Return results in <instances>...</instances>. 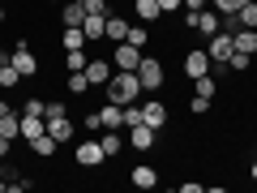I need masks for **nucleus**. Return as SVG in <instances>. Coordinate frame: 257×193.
Listing matches in <instances>:
<instances>
[{
	"label": "nucleus",
	"mask_w": 257,
	"mask_h": 193,
	"mask_svg": "<svg viewBox=\"0 0 257 193\" xmlns=\"http://www.w3.org/2000/svg\"><path fill=\"white\" fill-rule=\"evenodd\" d=\"M184 73H189V77L210 73V56H206V47H197V52H189V56H184Z\"/></svg>",
	"instance_id": "f8f14e48"
},
{
	"label": "nucleus",
	"mask_w": 257,
	"mask_h": 193,
	"mask_svg": "<svg viewBox=\"0 0 257 193\" xmlns=\"http://www.w3.org/2000/svg\"><path fill=\"white\" fill-rule=\"evenodd\" d=\"M86 129H90V133H103V129H99V108L86 112Z\"/></svg>",
	"instance_id": "f704fd0d"
},
{
	"label": "nucleus",
	"mask_w": 257,
	"mask_h": 193,
	"mask_svg": "<svg viewBox=\"0 0 257 193\" xmlns=\"http://www.w3.org/2000/svg\"><path fill=\"white\" fill-rule=\"evenodd\" d=\"M159 9H163V13H176V9H184V0H159Z\"/></svg>",
	"instance_id": "c9c22d12"
},
{
	"label": "nucleus",
	"mask_w": 257,
	"mask_h": 193,
	"mask_svg": "<svg viewBox=\"0 0 257 193\" xmlns=\"http://www.w3.org/2000/svg\"><path fill=\"white\" fill-rule=\"evenodd\" d=\"M9 150H13V142H9V138H5V133H0V159L9 155Z\"/></svg>",
	"instance_id": "4c0bfd02"
},
{
	"label": "nucleus",
	"mask_w": 257,
	"mask_h": 193,
	"mask_svg": "<svg viewBox=\"0 0 257 193\" xmlns=\"http://www.w3.org/2000/svg\"><path fill=\"white\" fill-rule=\"evenodd\" d=\"M103 159H107V155H103V146H99V142H94V138L77 146V163H82V167H99Z\"/></svg>",
	"instance_id": "ddd939ff"
},
{
	"label": "nucleus",
	"mask_w": 257,
	"mask_h": 193,
	"mask_svg": "<svg viewBox=\"0 0 257 193\" xmlns=\"http://www.w3.org/2000/svg\"><path fill=\"white\" fill-rule=\"evenodd\" d=\"M142 94V82H138V69H116L107 82V99L120 103V108H128V103H138Z\"/></svg>",
	"instance_id": "f257e3e1"
},
{
	"label": "nucleus",
	"mask_w": 257,
	"mask_h": 193,
	"mask_svg": "<svg viewBox=\"0 0 257 193\" xmlns=\"http://www.w3.org/2000/svg\"><path fill=\"white\" fill-rule=\"evenodd\" d=\"M90 90V77H86V69L82 73H69V94H86Z\"/></svg>",
	"instance_id": "cd10ccee"
},
{
	"label": "nucleus",
	"mask_w": 257,
	"mask_h": 193,
	"mask_svg": "<svg viewBox=\"0 0 257 193\" xmlns=\"http://www.w3.org/2000/svg\"><path fill=\"white\" fill-rule=\"evenodd\" d=\"M128 146H133V150H155L159 146V133L150 125H133V129H128Z\"/></svg>",
	"instance_id": "39448f33"
},
{
	"label": "nucleus",
	"mask_w": 257,
	"mask_h": 193,
	"mask_svg": "<svg viewBox=\"0 0 257 193\" xmlns=\"http://www.w3.org/2000/svg\"><path fill=\"white\" fill-rule=\"evenodd\" d=\"M60 43H64V52H73V47H86L90 39L82 35V26H64L60 30Z\"/></svg>",
	"instance_id": "aec40b11"
},
{
	"label": "nucleus",
	"mask_w": 257,
	"mask_h": 193,
	"mask_svg": "<svg viewBox=\"0 0 257 193\" xmlns=\"http://www.w3.org/2000/svg\"><path fill=\"white\" fill-rule=\"evenodd\" d=\"M231 52H236V47H231V35H227V30H219V35L206 39V56H210V64H227Z\"/></svg>",
	"instance_id": "20e7f679"
},
{
	"label": "nucleus",
	"mask_w": 257,
	"mask_h": 193,
	"mask_svg": "<svg viewBox=\"0 0 257 193\" xmlns=\"http://www.w3.org/2000/svg\"><path fill=\"white\" fill-rule=\"evenodd\" d=\"M0 133H5V138H22V116L18 112H5V116H0Z\"/></svg>",
	"instance_id": "b1692460"
},
{
	"label": "nucleus",
	"mask_w": 257,
	"mask_h": 193,
	"mask_svg": "<svg viewBox=\"0 0 257 193\" xmlns=\"http://www.w3.org/2000/svg\"><path fill=\"white\" fill-rule=\"evenodd\" d=\"M138 82H142V90H159V86H163V60H155V56H146V52H142Z\"/></svg>",
	"instance_id": "7ed1b4c3"
},
{
	"label": "nucleus",
	"mask_w": 257,
	"mask_h": 193,
	"mask_svg": "<svg viewBox=\"0 0 257 193\" xmlns=\"http://www.w3.org/2000/svg\"><path fill=\"white\" fill-rule=\"evenodd\" d=\"M124 35H128V22L120 18V13H107V35H103V39H111V43H124Z\"/></svg>",
	"instance_id": "6ab92c4d"
},
{
	"label": "nucleus",
	"mask_w": 257,
	"mask_h": 193,
	"mask_svg": "<svg viewBox=\"0 0 257 193\" xmlns=\"http://www.w3.org/2000/svg\"><path fill=\"white\" fill-rule=\"evenodd\" d=\"M82 22H86L82 0H69V5H60V26H82Z\"/></svg>",
	"instance_id": "dca6fc26"
},
{
	"label": "nucleus",
	"mask_w": 257,
	"mask_h": 193,
	"mask_svg": "<svg viewBox=\"0 0 257 193\" xmlns=\"http://www.w3.org/2000/svg\"><path fill=\"white\" fill-rule=\"evenodd\" d=\"M99 146H103V155H120L124 150V142H120V129H103V138H99Z\"/></svg>",
	"instance_id": "412c9836"
},
{
	"label": "nucleus",
	"mask_w": 257,
	"mask_h": 193,
	"mask_svg": "<svg viewBox=\"0 0 257 193\" xmlns=\"http://www.w3.org/2000/svg\"><path fill=\"white\" fill-rule=\"evenodd\" d=\"M128 184H133V189H155V184H159V172H155L150 163H138L133 172H128Z\"/></svg>",
	"instance_id": "9b49d317"
},
{
	"label": "nucleus",
	"mask_w": 257,
	"mask_h": 193,
	"mask_svg": "<svg viewBox=\"0 0 257 193\" xmlns=\"http://www.w3.org/2000/svg\"><path fill=\"white\" fill-rule=\"evenodd\" d=\"M0 22H5V9H0Z\"/></svg>",
	"instance_id": "a19ab883"
},
{
	"label": "nucleus",
	"mask_w": 257,
	"mask_h": 193,
	"mask_svg": "<svg viewBox=\"0 0 257 193\" xmlns=\"http://www.w3.org/2000/svg\"><path fill=\"white\" fill-rule=\"evenodd\" d=\"M13 69H18L22 77H35V73H39V60H35V52H30L26 43L13 47Z\"/></svg>",
	"instance_id": "423d86ee"
},
{
	"label": "nucleus",
	"mask_w": 257,
	"mask_h": 193,
	"mask_svg": "<svg viewBox=\"0 0 257 193\" xmlns=\"http://www.w3.org/2000/svg\"><path fill=\"white\" fill-rule=\"evenodd\" d=\"M236 26H248V30H257V0H244L236 9Z\"/></svg>",
	"instance_id": "5701e85b"
},
{
	"label": "nucleus",
	"mask_w": 257,
	"mask_h": 193,
	"mask_svg": "<svg viewBox=\"0 0 257 193\" xmlns=\"http://www.w3.org/2000/svg\"><path fill=\"white\" fill-rule=\"evenodd\" d=\"M142 125H150L155 133H163V125H167V108H163V99H150L146 108H142Z\"/></svg>",
	"instance_id": "6e6552de"
},
{
	"label": "nucleus",
	"mask_w": 257,
	"mask_h": 193,
	"mask_svg": "<svg viewBox=\"0 0 257 193\" xmlns=\"http://www.w3.org/2000/svg\"><path fill=\"white\" fill-rule=\"evenodd\" d=\"M22 112H26V116H47V103L43 99H26V108H22Z\"/></svg>",
	"instance_id": "2f4dec72"
},
{
	"label": "nucleus",
	"mask_w": 257,
	"mask_h": 193,
	"mask_svg": "<svg viewBox=\"0 0 257 193\" xmlns=\"http://www.w3.org/2000/svg\"><path fill=\"white\" fill-rule=\"evenodd\" d=\"M39 133H47V116H22V138L35 142Z\"/></svg>",
	"instance_id": "a211bd4d"
},
{
	"label": "nucleus",
	"mask_w": 257,
	"mask_h": 193,
	"mask_svg": "<svg viewBox=\"0 0 257 193\" xmlns=\"http://www.w3.org/2000/svg\"><path fill=\"white\" fill-rule=\"evenodd\" d=\"M111 64H116V69H138V64H142V47H133V43H116Z\"/></svg>",
	"instance_id": "0eeeda50"
},
{
	"label": "nucleus",
	"mask_w": 257,
	"mask_h": 193,
	"mask_svg": "<svg viewBox=\"0 0 257 193\" xmlns=\"http://www.w3.org/2000/svg\"><path fill=\"white\" fill-rule=\"evenodd\" d=\"M73 120H69V112H64L60 108V103H47V133H52V138L56 142H69V138H73Z\"/></svg>",
	"instance_id": "f03ea898"
},
{
	"label": "nucleus",
	"mask_w": 257,
	"mask_h": 193,
	"mask_svg": "<svg viewBox=\"0 0 257 193\" xmlns=\"http://www.w3.org/2000/svg\"><path fill=\"white\" fill-rule=\"evenodd\" d=\"M193 82H197V94H206V99H214V90H219V86H214V77H210V73L193 77Z\"/></svg>",
	"instance_id": "7c9ffc66"
},
{
	"label": "nucleus",
	"mask_w": 257,
	"mask_h": 193,
	"mask_svg": "<svg viewBox=\"0 0 257 193\" xmlns=\"http://www.w3.org/2000/svg\"><path fill=\"white\" fill-rule=\"evenodd\" d=\"M210 103H214V99H206V94H193V103H189V108L197 112V116H202V112H210Z\"/></svg>",
	"instance_id": "72a5a7b5"
},
{
	"label": "nucleus",
	"mask_w": 257,
	"mask_h": 193,
	"mask_svg": "<svg viewBox=\"0 0 257 193\" xmlns=\"http://www.w3.org/2000/svg\"><path fill=\"white\" fill-rule=\"evenodd\" d=\"M82 35L90 39V43H99V39L107 35V18H99V13H86V22H82Z\"/></svg>",
	"instance_id": "2eb2a0df"
},
{
	"label": "nucleus",
	"mask_w": 257,
	"mask_h": 193,
	"mask_svg": "<svg viewBox=\"0 0 257 193\" xmlns=\"http://www.w3.org/2000/svg\"><path fill=\"white\" fill-rule=\"evenodd\" d=\"M86 64H90V60H86V47H73V52L64 56V69H69V73H82Z\"/></svg>",
	"instance_id": "393cba45"
},
{
	"label": "nucleus",
	"mask_w": 257,
	"mask_h": 193,
	"mask_svg": "<svg viewBox=\"0 0 257 193\" xmlns=\"http://www.w3.org/2000/svg\"><path fill=\"white\" fill-rule=\"evenodd\" d=\"M206 5H210V0H184V9H193V13H197V9H206Z\"/></svg>",
	"instance_id": "e433bc0d"
},
{
	"label": "nucleus",
	"mask_w": 257,
	"mask_h": 193,
	"mask_svg": "<svg viewBox=\"0 0 257 193\" xmlns=\"http://www.w3.org/2000/svg\"><path fill=\"white\" fill-rule=\"evenodd\" d=\"M133 125H142V108L128 103V108H124V129H133Z\"/></svg>",
	"instance_id": "473e14b6"
},
{
	"label": "nucleus",
	"mask_w": 257,
	"mask_h": 193,
	"mask_svg": "<svg viewBox=\"0 0 257 193\" xmlns=\"http://www.w3.org/2000/svg\"><path fill=\"white\" fill-rule=\"evenodd\" d=\"M26 146H30V150H35V155H39V159H47V155H56V146H60V142H56V138H52V133H39V138H35V142H26Z\"/></svg>",
	"instance_id": "4be33fe9"
},
{
	"label": "nucleus",
	"mask_w": 257,
	"mask_h": 193,
	"mask_svg": "<svg viewBox=\"0 0 257 193\" xmlns=\"http://www.w3.org/2000/svg\"><path fill=\"white\" fill-rule=\"evenodd\" d=\"M248 176H253V180H257V159H253V167H248Z\"/></svg>",
	"instance_id": "ea45409f"
},
{
	"label": "nucleus",
	"mask_w": 257,
	"mask_h": 193,
	"mask_svg": "<svg viewBox=\"0 0 257 193\" xmlns=\"http://www.w3.org/2000/svg\"><path fill=\"white\" fill-rule=\"evenodd\" d=\"M133 13H138V22H155V18H163V9H159V0H133Z\"/></svg>",
	"instance_id": "f3484780"
},
{
	"label": "nucleus",
	"mask_w": 257,
	"mask_h": 193,
	"mask_svg": "<svg viewBox=\"0 0 257 193\" xmlns=\"http://www.w3.org/2000/svg\"><path fill=\"white\" fill-rule=\"evenodd\" d=\"M99 129H124V108L107 99V103L99 108Z\"/></svg>",
	"instance_id": "1a4fd4ad"
},
{
	"label": "nucleus",
	"mask_w": 257,
	"mask_h": 193,
	"mask_svg": "<svg viewBox=\"0 0 257 193\" xmlns=\"http://www.w3.org/2000/svg\"><path fill=\"white\" fill-rule=\"evenodd\" d=\"M248 64H253V56H244V52H231L227 69H231V73H248Z\"/></svg>",
	"instance_id": "c85d7f7f"
},
{
	"label": "nucleus",
	"mask_w": 257,
	"mask_h": 193,
	"mask_svg": "<svg viewBox=\"0 0 257 193\" xmlns=\"http://www.w3.org/2000/svg\"><path fill=\"white\" fill-rule=\"evenodd\" d=\"M111 73H116V64H111V60H90V64H86V77H90V86H107Z\"/></svg>",
	"instance_id": "9d476101"
},
{
	"label": "nucleus",
	"mask_w": 257,
	"mask_h": 193,
	"mask_svg": "<svg viewBox=\"0 0 257 193\" xmlns=\"http://www.w3.org/2000/svg\"><path fill=\"white\" fill-rule=\"evenodd\" d=\"M231 47H236V52H244V56H257V30H248V26L231 30Z\"/></svg>",
	"instance_id": "4468645a"
},
{
	"label": "nucleus",
	"mask_w": 257,
	"mask_h": 193,
	"mask_svg": "<svg viewBox=\"0 0 257 193\" xmlns=\"http://www.w3.org/2000/svg\"><path fill=\"white\" fill-rule=\"evenodd\" d=\"M18 82H22V73L13 69V60H9V64H0V86H5V90H13Z\"/></svg>",
	"instance_id": "bb28decb"
},
{
	"label": "nucleus",
	"mask_w": 257,
	"mask_h": 193,
	"mask_svg": "<svg viewBox=\"0 0 257 193\" xmlns=\"http://www.w3.org/2000/svg\"><path fill=\"white\" fill-rule=\"evenodd\" d=\"M5 112H13V108H9V103H5V99H0V116H5Z\"/></svg>",
	"instance_id": "58836bf2"
},
{
	"label": "nucleus",
	"mask_w": 257,
	"mask_h": 193,
	"mask_svg": "<svg viewBox=\"0 0 257 193\" xmlns=\"http://www.w3.org/2000/svg\"><path fill=\"white\" fill-rule=\"evenodd\" d=\"M240 5H244V0H210V9H214V13H223V18H231Z\"/></svg>",
	"instance_id": "c756f323"
},
{
	"label": "nucleus",
	"mask_w": 257,
	"mask_h": 193,
	"mask_svg": "<svg viewBox=\"0 0 257 193\" xmlns=\"http://www.w3.org/2000/svg\"><path fill=\"white\" fill-rule=\"evenodd\" d=\"M124 43H133V47H146V43H150V30H146V22H138V26H128Z\"/></svg>",
	"instance_id": "a878e982"
}]
</instances>
